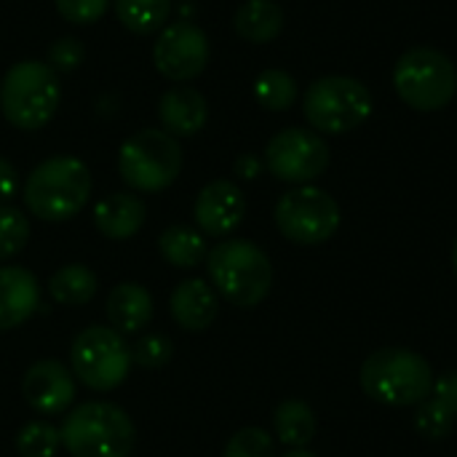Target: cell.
Returning a JSON list of instances; mask_svg holds the SVG:
<instances>
[{"instance_id":"cell-8","label":"cell","mask_w":457,"mask_h":457,"mask_svg":"<svg viewBox=\"0 0 457 457\" xmlns=\"http://www.w3.org/2000/svg\"><path fill=\"white\" fill-rule=\"evenodd\" d=\"M118 171L131 190L161 193L182 171V147L163 129H142L120 145Z\"/></svg>"},{"instance_id":"cell-15","label":"cell","mask_w":457,"mask_h":457,"mask_svg":"<svg viewBox=\"0 0 457 457\" xmlns=\"http://www.w3.org/2000/svg\"><path fill=\"white\" fill-rule=\"evenodd\" d=\"M40 305L37 278L19 265H0V332L21 327Z\"/></svg>"},{"instance_id":"cell-7","label":"cell","mask_w":457,"mask_h":457,"mask_svg":"<svg viewBox=\"0 0 457 457\" xmlns=\"http://www.w3.org/2000/svg\"><path fill=\"white\" fill-rule=\"evenodd\" d=\"M370 88L351 75H324L313 80L303 96V112L319 134H348L372 115Z\"/></svg>"},{"instance_id":"cell-28","label":"cell","mask_w":457,"mask_h":457,"mask_svg":"<svg viewBox=\"0 0 457 457\" xmlns=\"http://www.w3.org/2000/svg\"><path fill=\"white\" fill-rule=\"evenodd\" d=\"M171 356H174V343L166 335L150 332L131 345V361L145 370H161L171 361Z\"/></svg>"},{"instance_id":"cell-17","label":"cell","mask_w":457,"mask_h":457,"mask_svg":"<svg viewBox=\"0 0 457 457\" xmlns=\"http://www.w3.org/2000/svg\"><path fill=\"white\" fill-rule=\"evenodd\" d=\"M158 120L171 137H193L209 120V104L193 86H174L158 102Z\"/></svg>"},{"instance_id":"cell-31","label":"cell","mask_w":457,"mask_h":457,"mask_svg":"<svg viewBox=\"0 0 457 457\" xmlns=\"http://www.w3.org/2000/svg\"><path fill=\"white\" fill-rule=\"evenodd\" d=\"M83 56H86L83 43L78 37H70L67 35V37H59V40H54L48 46V62L46 64L54 72H72L75 67H80Z\"/></svg>"},{"instance_id":"cell-25","label":"cell","mask_w":457,"mask_h":457,"mask_svg":"<svg viewBox=\"0 0 457 457\" xmlns=\"http://www.w3.org/2000/svg\"><path fill=\"white\" fill-rule=\"evenodd\" d=\"M297 80L287 70H262L254 80V99L270 110V112H284L297 102Z\"/></svg>"},{"instance_id":"cell-9","label":"cell","mask_w":457,"mask_h":457,"mask_svg":"<svg viewBox=\"0 0 457 457\" xmlns=\"http://www.w3.org/2000/svg\"><path fill=\"white\" fill-rule=\"evenodd\" d=\"M72 375L91 391H112L118 388L131 370V348L123 335L112 327L91 324L75 335L70 348Z\"/></svg>"},{"instance_id":"cell-4","label":"cell","mask_w":457,"mask_h":457,"mask_svg":"<svg viewBox=\"0 0 457 457\" xmlns=\"http://www.w3.org/2000/svg\"><path fill=\"white\" fill-rule=\"evenodd\" d=\"M361 388L370 399L388 407H412L431 396L434 370L431 364L407 348H383L375 351L361 364Z\"/></svg>"},{"instance_id":"cell-26","label":"cell","mask_w":457,"mask_h":457,"mask_svg":"<svg viewBox=\"0 0 457 457\" xmlns=\"http://www.w3.org/2000/svg\"><path fill=\"white\" fill-rule=\"evenodd\" d=\"M62 447V434L46 420H32L16 434V453L21 457H54Z\"/></svg>"},{"instance_id":"cell-34","label":"cell","mask_w":457,"mask_h":457,"mask_svg":"<svg viewBox=\"0 0 457 457\" xmlns=\"http://www.w3.org/2000/svg\"><path fill=\"white\" fill-rule=\"evenodd\" d=\"M16 190H19V174H16L13 163L0 155V206L5 201H11L16 195Z\"/></svg>"},{"instance_id":"cell-23","label":"cell","mask_w":457,"mask_h":457,"mask_svg":"<svg viewBox=\"0 0 457 457\" xmlns=\"http://www.w3.org/2000/svg\"><path fill=\"white\" fill-rule=\"evenodd\" d=\"M96 276L91 268L86 265H64L59 268L51 278H48V295L59 303V305H67V308H78V305H86L94 295H96Z\"/></svg>"},{"instance_id":"cell-18","label":"cell","mask_w":457,"mask_h":457,"mask_svg":"<svg viewBox=\"0 0 457 457\" xmlns=\"http://www.w3.org/2000/svg\"><path fill=\"white\" fill-rule=\"evenodd\" d=\"M147 206L134 193H112L94 206V225L110 241H126L142 230Z\"/></svg>"},{"instance_id":"cell-19","label":"cell","mask_w":457,"mask_h":457,"mask_svg":"<svg viewBox=\"0 0 457 457\" xmlns=\"http://www.w3.org/2000/svg\"><path fill=\"white\" fill-rule=\"evenodd\" d=\"M104 311H107V321L115 332L137 335L153 319V297L142 284H118L110 289Z\"/></svg>"},{"instance_id":"cell-20","label":"cell","mask_w":457,"mask_h":457,"mask_svg":"<svg viewBox=\"0 0 457 457\" xmlns=\"http://www.w3.org/2000/svg\"><path fill=\"white\" fill-rule=\"evenodd\" d=\"M233 27L249 43H270L284 29V11L276 0H246L238 5Z\"/></svg>"},{"instance_id":"cell-6","label":"cell","mask_w":457,"mask_h":457,"mask_svg":"<svg viewBox=\"0 0 457 457\" xmlns=\"http://www.w3.org/2000/svg\"><path fill=\"white\" fill-rule=\"evenodd\" d=\"M394 88L399 99L418 112L445 110L457 94V67L439 48L415 46L399 56Z\"/></svg>"},{"instance_id":"cell-21","label":"cell","mask_w":457,"mask_h":457,"mask_svg":"<svg viewBox=\"0 0 457 457\" xmlns=\"http://www.w3.org/2000/svg\"><path fill=\"white\" fill-rule=\"evenodd\" d=\"M158 252L161 257L182 270H190L195 265H201L209 254L206 249V238L201 230L190 228V225H171L158 236Z\"/></svg>"},{"instance_id":"cell-37","label":"cell","mask_w":457,"mask_h":457,"mask_svg":"<svg viewBox=\"0 0 457 457\" xmlns=\"http://www.w3.org/2000/svg\"><path fill=\"white\" fill-rule=\"evenodd\" d=\"M453 268H455V273H457V238H455V249H453Z\"/></svg>"},{"instance_id":"cell-12","label":"cell","mask_w":457,"mask_h":457,"mask_svg":"<svg viewBox=\"0 0 457 457\" xmlns=\"http://www.w3.org/2000/svg\"><path fill=\"white\" fill-rule=\"evenodd\" d=\"M153 62L155 70L174 83L193 80L209 64V37L193 21H174L163 27L153 43Z\"/></svg>"},{"instance_id":"cell-29","label":"cell","mask_w":457,"mask_h":457,"mask_svg":"<svg viewBox=\"0 0 457 457\" xmlns=\"http://www.w3.org/2000/svg\"><path fill=\"white\" fill-rule=\"evenodd\" d=\"M273 450H276L273 436L262 428L249 426L228 439L222 457H273Z\"/></svg>"},{"instance_id":"cell-13","label":"cell","mask_w":457,"mask_h":457,"mask_svg":"<svg viewBox=\"0 0 457 457\" xmlns=\"http://www.w3.org/2000/svg\"><path fill=\"white\" fill-rule=\"evenodd\" d=\"M246 217V198L241 187L230 179H212L201 187L193 204V220L201 233L225 238L230 236Z\"/></svg>"},{"instance_id":"cell-32","label":"cell","mask_w":457,"mask_h":457,"mask_svg":"<svg viewBox=\"0 0 457 457\" xmlns=\"http://www.w3.org/2000/svg\"><path fill=\"white\" fill-rule=\"evenodd\" d=\"M110 0H56V11L62 19L72 24H94L107 13Z\"/></svg>"},{"instance_id":"cell-16","label":"cell","mask_w":457,"mask_h":457,"mask_svg":"<svg viewBox=\"0 0 457 457\" xmlns=\"http://www.w3.org/2000/svg\"><path fill=\"white\" fill-rule=\"evenodd\" d=\"M169 313L177 321V327L185 332L209 329L220 313V300L214 287H209L204 278L182 281L169 297Z\"/></svg>"},{"instance_id":"cell-36","label":"cell","mask_w":457,"mask_h":457,"mask_svg":"<svg viewBox=\"0 0 457 457\" xmlns=\"http://www.w3.org/2000/svg\"><path fill=\"white\" fill-rule=\"evenodd\" d=\"M284 457H316L313 453H308V450H292V453H287Z\"/></svg>"},{"instance_id":"cell-2","label":"cell","mask_w":457,"mask_h":457,"mask_svg":"<svg viewBox=\"0 0 457 457\" xmlns=\"http://www.w3.org/2000/svg\"><path fill=\"white\" fill-rule=\"evenodd\" d=\"M91 195V174L75 155H54L37 163L24 182V206L43 222H67L83 212Z\"/></svg>"},{"instance_id":"cell-5","label":"cell","mask_w":457,"mask_h":457,"mask_svg":"<svg viewBox=\"0 0 457 457\" xmlns=\"http://www.w3.org/2000/svg\"><path fill=\"white\" fill-rule=\"evenodd\" d=\"M62 86L59 75L37 59H24L8 67L0 83V110L3 118L21 129L37 131L43 129L59 110Z\"/></svg>"},{"instance_id":"cell-10","label":"cell","mask_w":457,"mask_h":457,"mask_svg":"<svg viewBox=\"0 0 457 457\" xmlns=\"http://www.w3.org/2000/svg\"><path fill=\"white\" fill-rule=\"evenodd\" d=\"M273 220L287 241L297 246H319L337 233L343 214L327 190L300 185L278 198Z\"/></svg>"},{"instance_id":"cell-24","label":"cell","mask_w":457,"mask_h":457,"mask_svg":"<svg viewBox=\"0 0 457 457\" xmlns=\"http://www.w3.org/2000/svg\"><path fill=\"white\" fill-rule=\"evenodd\" d=\"M118 21L134 35L161 29L171 16V0H112Z\"/></svg>"},{"instance_id":"cell-30","label":"cell","mask_w":457,"mask_h":457,"mask_svg":"<svg viewBox=\"0 0 457 457\" xmlns=\"http://www.w3.org/2000/svg\"><path fill=\"white\" fill-rule=\"evenodd\" d=\"M453 426H455V420L428 396L426 402H420V410H418V418H415V428L426 436V439H431V442H436V439H445L450 431H453Z\"/></svg>"},{"instance_id":"cell-11","label":"cell","mask_w":457,"mask_h":457,"mask_svg":"<svg viewBox=\"0 0 457 457\" xmlns=\"http://www.w3.org/2000/svg\"><path fill=\"white\" fill-rule=\"evenodd\" d=\"M332 153L324 137L313 129L289 126L270 137L265 147L268 171L289 185H308L329 169Z\"/></svg>"},{"instance_id":"cell-35","label":"cell","mask_w":457,"mask_h":457,"mask_svg":"<svg viewBox=\"0 0 457 457\" xmlns=\"http://www.w3.org/2000/svg\"><path fill=\"white\" fill-rule=\"evenodd\" d=\"M260 171H262V163H260L254 155H241V158L236 161V174H238L241 179H254Z\"/></svg>"},{"instance_id":"cell-1","label":"cell","mask_w":457,"mask_h":457,"mask_svg":"<svg viewBox=\"0 0 457 457\" xmlns=\"http://www.w3.org/2000/svg\"><path fill=\"white\" fill-rule=\"evenodd\" d=\"M206 273L217 295L236 308H257L273 287L270 257L249 238H228L206 254Z\"/></svg>"},{"instance_id":"cell-3","label":"cell","mask_w":457,"mask_h":457,"mask_svg":"<svg viewBox=\"0 0 457 457\" xmlns=\"http://www.w3.org/2000/svg\"><path fill=\"white\" fill-rule=\"evenodd\" d=\"M59 434L70 457H129L137 439L129 412L112 402L78 404Z\"/></svg>"},{"instance_id":"cell-27","label":"cell","mask_w":457,"mask_h":457,"mask_svg":"<svg viewBox=\"0 0 457 457\" xmlns=\"http://www.w3.org/2000/svg\"><path fill=\"white\" fill-rule=\"evenodd\" d=\"M29 241V222L13 206H0V262L21 254Z\"/></svg>"},{"instance_id":"cell-22","label":"cell","mask_w":457,"mask_h":457,"mask_svg":"<svg viewBox=\"0 0 457 457\" xmlns=\"http://www.w3.org/2000/svg\"><path fill=\"white\" fill-rule=\"evenodd\" d=\"M273 428L281 445H287L289 450H305L316 436V415L311 404L300 399H287L276 407Z\"/></svg>"},{"instance_id":"cell-14","label":"cell","mask_w":457,"mask_h":457,"mask_svg":"<svg viewBox=\"0 0 457 457\" xmlns=\"http://www.w3.org/2000/svg\"><path fill=\"white\" fill-rule=\"evenodd\" d=\"M21 396L37 415H62L75 399L72 372L56 359L35 361L21 378Z\"/></svg>"},{"instance_id":"cell-33","label":"cell","mask_w":457,"mask_h":457,"mask_svg":"<svg viewBox=\"0 0 457 457\" xmlns=\"http://www.w3.org/2000/svg\"><path fill=\"white\" fill-rule=\"evenodd\" d=\"M431 399L453 418L457 420V372H447L445 378H439L434 383Z\"/></svg>"}]
</instances>
